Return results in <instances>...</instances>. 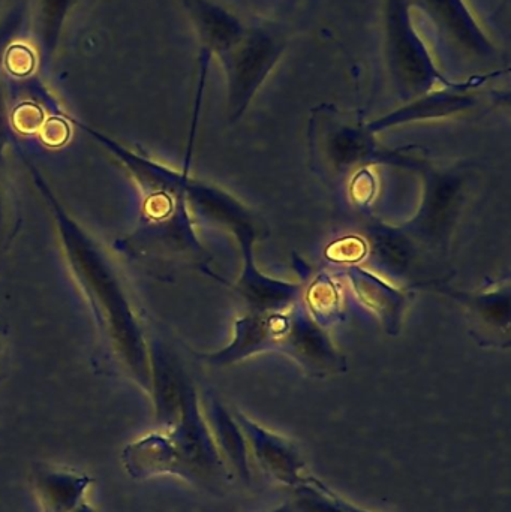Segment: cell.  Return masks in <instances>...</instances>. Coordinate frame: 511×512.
<instances>
[{
	"mask_svg": "<svg viewBox=\"0 0 511 512\" xmlns=\"http://www.w3.org/2000/svg\"><path fill=\"white\" fill-rule=\"evenodd\" d=\"M288 50L281 30L266 24L246 27L245 35L218 57L227 81V110L231 123L239 122Z\"/></svg>",
	"mask_w": 511,
	"mask_h": 512,
	"instance_id": "cell-8",
	"label": "cell"
},
{
	"mask_svg": "<svg viewBox=\"0 0 511 512\" xmlns=\"http://www.w3.org/2000/svg\"><path fill=\"white\" fill-rule=\"evenodd\" d=\"M348 185H350L351 200L354 201L356 206L360 207L368 206L374 198L375 191H377V180H375L371 168H365V170L354 174L348 180Z\"/></svg>",
	"mask_w": 511,
	"mask_h": 512,
	"instance_id": "cell-21",
	"label": "cell"
},
{
	"mask_svg": "<svg viewBox=\"0 0 511 512\" xmlns=\"http://www.w3.org/2000/svg\"><path fill=\"white\" fill-rule=\"evenodd\" d=\"M446 295L464 307L473 327L474 337L488 348L504 349L510 346L511 288L510 280L494 283L482 291L465 292L447 285L443 280L414 285Z\"/></svg>",
	"mask_w": 511,
	"mask_h": 512,
	"instance_id": "cell-10",
	"label": "cell"
},
{
	"mask_svg": "<svg viewBox=\"0 0 511 512\" xmlns=\"http://www.w3.org/2000/svg\"><path fill=\"white\" fill-rule=\"evenodd\" d=\"M501 74L503 72L474 75L467 80H459L453 86L437 87L425 95L404 102L396 110L368 122V128L374 134H378V132L411 125V123L435 122V120L467 116L485 104L483 87Z\"/></svg>",
	"mask_w": 511,
	"mask_h": 512,
	"instance_id": "cell-9",
	"label": "cell"
},
{
	"mask_svg": "<svg viewBox=\"0 0 511 512\" xmlns=\"http://www.w3.org/2000/svg\"><path fill=\"white\" fill-rule=\"evenodd\" d=\"M423 197L416 216L402 225L419 252L447 254L453 231L471 195L473 171L455 167L435 170L423 167Z\"/></svg>",
	"mask_w": 511,
	"mask_h": 512,
	"instance_id": "cell-7",
	"label": "cell"
},
{
	"mask_svg": "<svg viewBox=\"0 0 511 512\" xmlns=\"http://www.w3.org/2000/svg\"><path fill=\"white\" fill-rule=\"evenodd\" d=\"M344 501L345 508H347L348 512H372L365 510V508L357 507V505L351 504V502L345 501V499H342Z\"/></svg>",
	"mask_w": 511,
	"mask_h": 512,
	"instance_id": "cell-26",
	"label": "cell"
},
{
	"mask_svg": "<svg viewBox=\"0 0 511 512\" xmlns=\"http://www.w3.org/2000/svg\"><path fill=\"white\" fill-rule=\"evenodd\" d=\"M303 294L306 297V309L311 313L312 318L324 328L336 324L344 318L342 316L341 289L329 274H318L308 289L303 291Z\"/></svg>",
	"mask_w": 511,
	"mask_h": 512,
	"instance_id": "cell-19",
	"label": "cell"
},
{
	"mask_svg": "<svg viewBox=\"0 0 511 512\" xmlns=\"http://www.w3.org/2000/svg\"><path fill=\"white\" fill-rule=\"evenodd\" d=\"M195 11L204 42L218 57L245 35L248 26L242 18L219 3L198 0Z\"/></svg>",
	"mask_w": 511,
	"mask_h": 512,
	"instance_id": "cell-18",
	"label": "cell"
},
{
	"mask_svg": "<svg viewBox=\"0 0 511 512\" xmlns=\"http://www.w3.org/2000/svg\"><path fill=\"white\" fill-rule=\"evenodd\" d=\"M186 201L195 222L221 225L230 231L243 225L267 228L266 222L257 213L243 206L233 195L219 186L191 176L186 185Z\"/></svg>",
	"mask_w": 511,
	"mask_h": 512,
	"instance_id": "cell-14",
	"label": "cell"
},
{
	"mask_svg": "<svg viewBox=\"0 0 511 512\" xmlns=\"http://www.w3.org/2000/svg\"><path fill=\"white\" fill-rule=\"evenodd\" d=\"M413 0H383V56L393 92L402 104L459 80L444 74L417 29Z\"/></svg>",
	"mask_w": 511,
	"mask_h": 512,
	"instance_id": "cell-6",
	"label": "cell"
},
{
	"mask_svg": "<svg viewBox=\"0 0 511 512\" xmlns=\"http://www.w3.org/2000/svg\"><path fill=\"white\" fill-rule=\"evenodd\" d=\"M204 417L212 432L213 441L227 465L231 475H236L242 483H251V463L249 447L233 412L225 408L221 400L209 396L203 406Z\"/></svg>",
	"mask_w": 511,
	"mask_h": 512,
	"instance_id": "cell-15",
	"label": "cell"
},
{
	"mask_svg": "<svg viewBox=\"0 0 511 512\" xmlns=\"http://www.w3.org/2000/svg\"><path fill=\"white\" fill-rule=\"evenodd\" d=\"M3 204H5V200H3L2 191H0V237H2V230L5 228V224H3V218H5V210H3Z\"/></svg>",
	"mask_w": 511,
	"mask_h": 512,
	"instance_id": "cell-24",
	"label": "cell"
},
{
	"mask_svg": "<svg viewBox=\"0 0 511 512\" xmlns=\"http://www.w3.org/2000/svg\"><path fill=\"white\" fill-rule=\"evenodd\" d=\"M270 512H297L296 508H294L293 502H287V504L279 505L278 508L272 510Z\"/></svg>",
	"mask_w": 511,
	"mask_h": 512,
	"instance_id": "cell-23",
	"label": "cell"
},
{
	"mask_svg": "<svg viewBox=\"0 0 511 512\" xmlns=\"http://www.w3.org/2000/svg\"><path fill=\"white\" fill-rule=\"evenodd\" d=\"M233 234H236L242 251V274L236 283H224L248 304L249 312L284 310L302 300L305 291L303 283L273 279L258 270L254 259V243L263 239L264 234L261 231L240 227Z\"/></svg>",
	"mask_w": 511,
	"mask_h": 512,
	"instance_id": "cell-11",
	"label": "cell"
},
{
	"mask_svg": "<svg viewBox=\"0 0 511 512\" xmlns=\"http://www.w3.org/2000/svg\"><path fill=\"white\" fill-rule=\"evenodd\" d=\"M266 352L290 358L312 378L347 372V357L336 348L327 328L312 318L302 300L288 309L239 316L225 348L197 357L210 366L225 367Z\"/></svg>",
	"mask_w": 511,
	"mask_h": 512,
	"instance_id": "cell-4",
	"label": "cell"
},
{
	"mask_svg": "<svg viewBox=\"0 0 511 512\" xmlns=\"http://www.w3.org/2000/svg\"><path fill=\"white\" fill-rule=\"evenodd\" d=\"M92 134L122 165L140 192V221L123 239L120 249L141 261L159 265V270L195 267L210 276L212 255L198 239L186 201V185L191 174L132 152L104 135Z\"/></svg>",
	"mask_w": 511,
	"mask_h": 512,
	"instance_id": "cell-2",
	"label": "cell"
},
{
	"mask_svg": "<svg viewBox=\"0 0 511 512\" xmlns=\"http://www.w3.org/2000/svg\"><path fill=\"white\" fill-rule=\"evenodd\" d=\"M71 512H98V510H96L95 507H92L89 502H84V504H81L80 507L75 508V510H72Z\"/></svg>",
	"mask_w": 511,
	"mask_h": 512,
	"instance_id": "cell-25",
	"label": "cell"
},
{
	"mask_svg": "<svg viewBox=\"0 0 511 512\" xmlns=\"http://www.w3.org/2000/svg\"><path fill=\"white\" fill-rule=\"evenodd\" d=\"M32 484L42 512H71L86 502L93 478L71 469L36 466Z\"/></svg>",
	"mask_w": 511,
	"mask_h": 512,
	"instance_id": "cell-16",
	"label": "cell"
},
{
	"mask_svg": "<svg viewBox=\"0 0 511 512\" xmlns=\"http://www.w3.org/2000/svg\"><path fill=\"white\" fill-rule=\"evenodd\" d=\"M3 330L0 328V378H2L3 366H5V343L2 340Z\"/></svg>",
	"mask_w": 511,
	"mask_h": 512,
	"instance_id": "cell-22",
	"label": "cell"
},
{
	"mask_svg": "<svg viewBox=\"0 0 511 512\" xmlns=\"http://www.w3.org/2000/svg\"><path fill=\"white\" fill-rule=\"evenodd\" d=\"M341 496L314 477L294 489L291 499L297 512H348Z\"/></svg>",
	"mask_w": 511,
	"mask_h": 512,
	"instance_id": "cell-20",
	"label": "cell"
},
{
	"mask_svg": "<svg viewBox=\"0 0 511 512\" xmlns=\"http://www.w3.org/2000/svg\"><path fill=\"white\" fill-rule=\"evenodd\" d=\"M312 168L327 182H348L372 165L422 170L425 159L419 147L389 150L381 147L368 123L323 104L311 111L308 128Z\"/></svg>",
	"mask_w": 511,
	"mask_h": 512,
	"instance_id": "cell-5",
	"label": "cell"
},
{
	"mask_svg": "<svg viewBox=\"0 0 511 512\" xmlns=\"http://www.w3.org/2000/svg\"><path fill=\"white\" fill-rule=\"evenodd\" d=\"M347 277L357 301L380 321L387 334L398 336L413 298V289L396 288L359 264L348 267Z\"/></svg>",
	"mask_w": 511,
	"mask_h": 512,
	"instance_id": "cell-13",
	"label": "cell"
},
{
	"mask_svg": "<svg viewBox=\"0 0 511 512\" xmlns=\"http://www.w3.org/2000/svg\"><path fill=\"white\" fill-rule=\"evenodd\" d=\"M233 415L248 442L249 453L270 478L293 490L308 480L305 460L293 442L255 423L243 412L234 411Z\"/></svg>",
	"mask_w": 511,
	"mask_h": 512,
	"instance_id": "cell-12",
	"label": "cell"
},
{
	"mask_svg": "<svg viewBox=\"0 0 511 512\" xmlns=\"http://www.w3.org/2000/svg\"><path fill=\"white\" fill-rule=\"evenodd\" d=\"M29 173L50 210L66 270L95 325L101 363L149 397L150 340L122 268L110 251L66 209L35 165H29Z\"/></svg>",
	"mask_w": 511,
	"mask_h": 512,
	"instance_id": "cell-1",
	"label": "cell"
},
{
	"mask_svg": "<svg viewBox=\"0 0 511 512\" xmlns=\"http://www.w3.org/2000/svg\"><path fill=\"white\" fill-rule=\"evenodd\" d=\"M122 465L137 481L171 475L209 492L224 490L230 483L231 472L216 448L191 379L183 385L176 424L126 445Z\"/></svg>",
	"mask_w": 511,
	"mask_h": 512,
	"instance_id": "cell-3",
	"label": "cell"
},
{
	"mask_svg": "<svg viewBox=\"0 0 511 512\" xmlns=\"http://www.w3.org/2000/svg\"><path fill=\"white\" fill-rule=\"evenodd\" d=\"M366 246L374 264L390 276H404L413 268L419 249L402 227L374 222L366 230Z\"/></svg>",
	"mask_w": 511,
	"mask_h": 512,
	"instance_id": "cell-17",
	"label": "cell"
}]
</instances>
